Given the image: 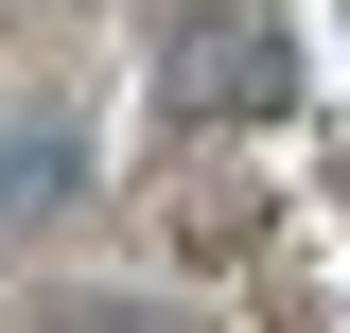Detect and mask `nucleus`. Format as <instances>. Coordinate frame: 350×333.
Returning a JSON list of instances; mask_svg holds the SVG:
<instances>
[{
	"label": "nucleus",
	"instance_id": "f257e3e1",
	"mask_svg": "<svg viewBox=\"0 0 350 333\" xmlns=\"http://www.w3.org/2000/svg\"><path fill=\"white\" fill-rule=\"evenodd\" d=\"M175 53L211 71V106H262V88H280V53H262L245 18H193V36H175Z\"/></svg>",
	"mask_w": 350,
	"mask_h": 333
}]
</instances>
